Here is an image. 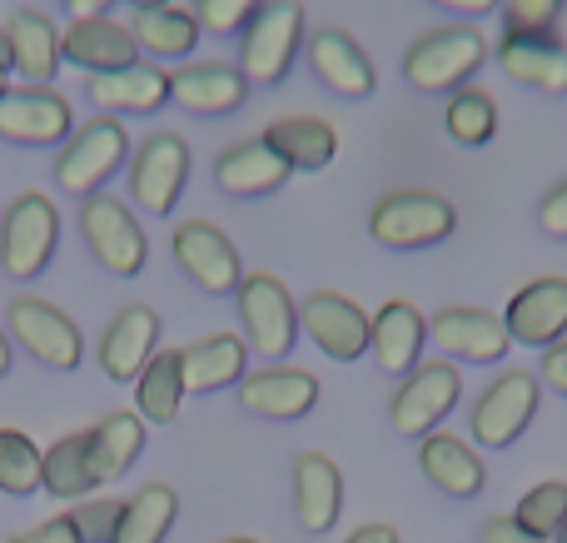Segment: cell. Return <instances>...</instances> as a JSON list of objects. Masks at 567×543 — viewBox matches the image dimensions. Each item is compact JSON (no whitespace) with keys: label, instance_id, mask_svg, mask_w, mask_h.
Here are the masks:
<instances>
[{"label":"cell","instance_id":"51","mask_svg":"<svg viewBox=\"0 0 567 543\" xmlns=\"http://www.w3.org/2000/svg\"><path fill=\"white\" fill-rule=\"evenodd\" d=\"M130 6H135V10H165L169 0H130Z\"/></svg>","mask_w":567,"mask_h":543},{"label":"cell","instance_id":"46","mask_svg":"<svg viewBox=\"0 0 567 543\" xmlns=\"http://www.w3.org/2000/svg\"><path fill=\"white\" fill-rule=\"evenodd\" d=\"M343 543H399V529L393 524H363V529H353Z\"/></svg>","mask_w":567,"mask_h":543},{"label":"cell","instance_id":"32","mask_svg":"<svg viewBox=\"0 0 567 543\" xmlns=\"http://www.w3.org/2000/svg\"><path fill=\"white\" fill-rule=\"evenodd\" d=\"M185 369H179V349H165L145 365V375L135 379V414L145 424H175L179 404H185Z\"/></svg>","mask_w":567,"mask_h":543},{"label":"cell","instance_id":"13","mask_svg":"<svg viewBox=\"0 0 567 543\" xmlns=\"http://www.w3.org/2000/svg\"><path fill=\"white\" fill-rule=\"evenodd\" d=\"M189 175V150L179 135H150L135 155V170H130V195H135L140 209L150 215H169L185 189Z\"/></svg>","mask_w":567,"mask_h":543},{"label":"cell","instance_id":"24","mask_svg":"<svg viewBox=\"0 0 567 543\" xmlns=\"http://www.w3.org/2000/svg\"><path fill=\"white\" fill-rule=\"evenodd\" d=\"M309 65L333 95H349V100H369L373 95V60L363 55V45L343 30H319L309 40Z\"/></svg>","mask_w":567,"mask_h":543},{"label":"cell","instance_id":"53","mask_svg":"<svg viewBox=\"0 0 567 543\" xmlns=\"http://www.w3.org/2000/svg\"><path fill=\"white\" fill-rule=\"evenodd\" d=\"M225 543H259V539H225Z\"/></svg>","mask_w":567,"mask_h":543},{"label":"cell","instance_id":"29","mask_svg":"<svg viewBox=\"0 0 567 543\" xmlns=\"http://www.w3.org/2000/svg\"><path fill=\"white\" fill-rule=\"evenodd\" d=\"M90 95L100 110H115V115H150L169 100V75L155 65H130L115 75H95Z\"/></svg>","mask_w":567,"mask_h":543},{"label":"cell","instance_id":"44","mask_svg":"<svg viewBox=\"0 0 567 543\" xmlns=\"http://www.w3.org/2000/svg\"><path fill=\"white\" fill-rule=\"evenodd\" d=\"M478 543H548V539L528 534V529H523V524H518V519H513V514H503V519H488V524H483Z\"/></svg>","mask_w":567,"mask_h":543},{"label":"cell","instance_id":"23","mask_svg":"<svg viewBox=\"0 0 567 543\" xmlns=\"http://www.w3.org/2000/svg\"><path fill=\"white\" fill-rule=\"evenodd\" d=\"M239 399L265 419H303L319 404V379L309 369H259L239 379Z\"/></svg>","mask_w":567,"mask_h":543},{"label":"cell","instance_id":"26","mask_svg":"<svg viewBox=\"0 0 567 543\" xmlns=\"http://www.w3.org/2000/svg\"><path fill=\"white\" fill-rule=\"evenodd\" d=\"M293 509H299V524L313 529V534H329L339 524L343 474L329 454H299V464H293Z\"/></svg>","mask_w":567,"mask_h":543},{"label":"cell","instance_id":"48","mask_svg":"<svg viewBox=\"0 0 567 543\" xmlns=\"http://www.w3.org/2000/svg\"><path fill=\"white\" fill-rule=\"evenodd\" d=\"M433 6H443V10H463V16H488L498 0H433Z\"/></svg>","mask_w":567,"mask_h":543},{"label":"cell","instance_id":"52","mask_svg":"<svg viewBox=\"0 0 567 543\" xmlns=\"http://www.w3.org/2000/svg\"><path fill=\"white\" fill-rule=\"evenodd\" d=\"M553 543H567V524L558 529V534H553Z\"/></svg>","mask_w":567,"mask_h":543},{"label":"cell","instance_id":"41","mask_svg":"<svg viewBox=\"0 0 567 543\" xmlns=\"http://www.w3.org/2000/svg\"><path fill=\"white\" fill-rule=\"evenodd\" d=\"M503 10H508V30H528V35H543V30H553V20H558L563 0H503Z\"/></svg>","mask_w":567,"mask_h":543},{"label":"cell","instance_id":"49","mask_svg":"<svg viewBox=\"0 0 567 543\" xmlns=\"http://www.w3.org/2000/svg\"><path fill=\"white\" fill-rule=\"evenodd\" d=\"M0 70H10V30L0 25Z\"/></svg>","mask_w":567,"mask_h":543},{"label":"cell","instance_id":"34","mask_svg":"<svg viewBox=\"0 0 567 543\" xmlns=\"http://www.w3.org/2000/svg\"><path fill=\"white\" fill-rule=\"evenodd\" d=\"M179 514V494L169 484H145L120 514L115 543H165Z\"/></svg>","mask_w":567,"mask_h":543},{"label":"cell","instance_id":"27","mask_svg":"<svg viewBox=\"0 0 567 543\" xmlns=\"http://www.w3.org/2000/svg\"><path fill=\"white\" fill-rule=\"evenodd\" d=\"M289 160L275 155V150L265 145V140H249V145H235L219 155L215 165V180L225 195L235 199H255V195H275V189L289 185Z\"/></svg>","mask_w":567,"mask_h":543},{"label":"cell","instance_id":"5","mask_svg":"<svg viewBox=\"0 0 567 543\" xmlns=\"http://www.w3.org/2000/svg\"><path fill=\"white\" fill-rule=\"evenodd\" d=\"M303 40V6L299 0H275L265 6L245 30V55H239V70H245L249 85H279L289 75L293 55H299Z\"/></svg>","mask_w":567,"mask_h":543},{"label":"cell","instance_id":"31","mask_svg":"<svg viewBox=\"0 0 567 543\" xmlns=\"http://www.w3.org/2000/svg\"><path fill=\"white\" fill-rule=\"evenodd\" d=\"M259 140H265L275 155L289 160V170H323L333 155H339V135H333V125L329 120H313V115L275 120Z\"/></svg>","mask_w":567,"mask_h":543},{"label":"cell","instance_id":"11","mask_svg":"<svg viewBox=\"0 0 567 543\" xmlns=\"http://www.w3.org/2000/svg\"><path fill=\"white\" fill-rule=\"evenodd\" d=\"M299 329H309L313 345L329 359H339V365L363 359V349H369V339H373V319L363 315L353 299L329 295V289H319V295H309L299 305Z\"/></svg>","mask_w":567,"mask_h":543},{"label":"cell","instance_id":"14","mask_svg":"<svg viewBox=\"0 0 567 543\" xmlns=\"http://www.w3.org/2000/svg\"><path fill=\"white\" fill-rule=\"evenodd\" d=\"M75 135L70 100L55 90H6L0 95V140L10 145H55Z\"/></svg>","mask_w":567,"mask_h":543},{"label":"cell","instance_id":"37","mask_svg":"<svg viewBox=\"0 0 567 543\" xmlns=\"http://www.w3.org/2000/svg\"><path fill=\"white\" fill-rule=\"evenodd\" d=\"M443 120H449V135L458 145H488L498 135V105L483 90H458L449 100V110H443Z\"/></svg>","mask_w":567,"mask_h":543},{"label":"cell","instance_id":"9","mask_svg":"<svg viewBox=\"0 0 567 543\" xmlns=\"http://www.w3.org/2000/svg\"><path fill=\"white\" fill-rule=\"evenodd\" d=\"M80 235H85L90 255L110 269V275H140L145 269V229L140 219L125 209V199L110 195H90L85 209H80Z\"/></svg>","mask_w":567,"mask_h":543},{"label":"cell","instance_id":"2","mask_svg":"<svg viewBox=\"0 0 567 543\" xmlns=\"http://www.w3.org/2000/svg\"><path fill=\"white\" fill-rule=\"evenodd\" d=\"M483 60H488V40L473 25H449V30L423 35L419 45L403 55V75H409V85L443 95V90L468 85L483 70Z\"/></svg>","mask_w":567,"mask_h":543},{"label":"cell","instance_id":"16","mask_svg":"<svg viewBox=\"0 0 567 543\" xmlns=\"http://www.w3.org/2000/svg\"><path fill=\"white\" fill-rule=\"evenodd\" d=\"M159 345V315L150 305H125L115 319H110L105 339H100V369L115 385H130V379L145 375V365L155 359Z\"/></svg>","mask_w":567,"mask_h":543},{"label":"cell","instance_id":"3","mask_svg":"<svg viewBox=\"0 0 567 543\" xmlns=\"http://www.w3.org/2000/svg\"><path fill=\"white\" fill-rule=\"evenodd\" d=\"M125 155H130V135L115 115L85 120V125L65 140V150H60L55 180L65 195L90 199V195H100V185H105L120 165H125Z\"/></svg>","mask_w":567,"mask_h":543},{"label":"cell","instance_id":"4","mask_svg":"<svg viewBox=\"0 0 567 543\" xmlns=\"http://www.w3.org/2000/svg\"><path fill=\"white\" fill-rule=\"evenodd\" d=\"M55 239H60L55 199L35 195V189L16 195L6 219H0V269L10 279H35L55 255Z\"/></svg>","mask_w":567,"mask_h":543},{"label":"cell","instance_id":"54","mask_svg":"<svg viewBox=\"0 0 567 543\" xmlns=\"http://www.w3.org/2000/svg\"><path fill=\"white\" fill-rule=\"evenodd\" d=\"M0 95H6V70H0Z\"/></svg>","mask_w":567,"mask_h":543},{"label":"cell","instance_id":"33","mask_svg":"<svg viewBox=\"0 0 567 543\" xmlns=\"http://www.w3.org/2000/svg\"><path fill=\"white\" fill-rule=\"evenodd\" d=\"M140 50L159 60H185L199 40V20L195 10H179V6H165V10H140V20L130 25Z\"/></svg>","mask_w":567,"mask_h":543},{"label":"cell","instance_id":"42","mask_svg":"<svg viewBox=\"0 0 567 543\" xmlns=\"http://www.w3.org/2000/svg\"><path fill=\"white\" fill-rule=\"evenodd\" d=\"M538 225L548 229L553 239H567V180H563V185H553L548 195H543V205H538Z\"/></svg>","mask_w":567,"mask_h":543},{"label":"cell","instance_id":"25","mask_svg":"<svg viewBox=\"0 0 567 543\" xmlns=\"http://www.w3.org/2000/svg\"><path fill=\"white\" fill-rule=\"evenodd\" d=\"M423 339H429V319L409 305V299H389V305L373 315V359H379L383 375H403V369H419L423 355Z\"/></svg>","mask_w":567,"mask_h":543},{"label":"cell","instance_id":"19","mask_svg":"<svg viewBox=\"0 0 567 543\" xmlns=\"http://www.w3.org/2000/svg\"><path fill=\"white\" fill-rule=\"evenodd\" d=\"M498 65L508 70L513 80H523V85L563 95L567 90V40H558L553 30H543V35L508 30L503 45H498Z\"/></svg>","mask_w":567,"mask_h":543},{"label":"cell","instance_id":"22","mask_svg":"<svg viewBox=\"0 0 567 543\" xmlns=\"http://www.w3.org/2000/svg\"><path fill=\"white\" fill-rule=\"evenodd\" d=\"M249 95V80L239 65H185L169 75V100L189 115H229Z\"/></svg>","mask_w":567,"mask_h":543},{"label":"cell","instance_id":"12","mask_svg":"<svg viewBox=\"0 0 567 543\" xmlns=\"http://www.w3.org/2000/svg\"><path fill=\"white\" fill-rule=\"evenodd\" d=\"M503 325H508L513 345H533V349H553L567 339V279L548 275L523 285L518 295L503 309Z\"/></svg>","mask_w":567,"mask_h":543},{"label":"cell","instance_id":"7","mask_svg":"<svg viewBox=\"0 0 567 543\" xmlns=\"http://www.w3.org/2000/svg\"><path fill=\"white\" fill-rule=\"evenodd\" d=\"M458 395H463L458 369L443 365V359H433V365H419L399 385V395H393V404H389L393 409L389 419L403 439H429L433 429L458 409Z\"/></svg>","mask_w":567,"mask_h":543},{"label":"cell","instance_id":"36","mask_svg":"<svg viewBox=\"0 0 567 543\" xmlns=\"http://www.w3.org/2000/svg\"><path fill=\"white\" fill-rule=\"evenodd\" d=\"M45 489V454L35 449V439L20 429H0V494H35Z\"/></svg>","mask_w":567,"mask_h":543},{"label":"cell","instance_id":"45","mask_svg":"<svg viewBox=\"0 0 567 543\" xmlns=\"http://www.w3.org/2000/svg\"><path fill=\"white\" fill-rule=\"evenodd\" d=\"M543 385H553L558 395H567V339L553 349H543Z\"/></svg>","mask_w":567,"mask_h":543},{"label":"cell","instance_id":"17","mask_svg":"<svg viewBox=\"0 0 567 543\" xmlns=\"http://www.w3.org/2000/svg\"><path fill=\"white\" fill-rule=\"evenodd\" d=\"M429 335L443 355L468 359V365H498V359L513 349L508 325H503L498 315H488V309H468V305L443 309V315L429 325Z\"/></svg>","mask_w":567,"mask_h":543},{"label":"cell","instance_id":"8","mask_svg":"<svg viewBox=\"0 0 567 543\" xmlns=\"http://www.w3.org/2000/svg\"><path fill=\"white\" fill-rule=\"evenodd\" d=\"M538 395H543V385L528 369L498 375L478 395V404H473V439H478L483 449H508L513 439L533 424V414H538Z\"/></svg>","mask_w":567,"mask_h":543},{"label":"cell","instance_id":"35","mask_svg":"<svg viewBox=\"0 0 567 543\" xmlns=\"http://www.w3.org/2000/svg\"><path fill=\"white\" fill-rule=\"evenodd\" d=\"M85 489H100L95 469H90V434H65L45 449V494L85 499Z\"/></svg>","mask_w":567,"mask_h":543},{"label":"cell","instance_id":"15","mask_svg":"<svg viewBox=\"0 0 567 543\" xmlns=\"http://www.w3.org/2000/svg\"><path fill=\"white\" fill-rule=\"evenodd\" d=\"M175 259L205 295L239 289V249L229 245L225 229L205 225V219H189V225L175 229Z\"/></svg>","mask_w":567,"mask_h":543},{"label":"cell","instance_id":"21","mask_svg":"<svg viewBox=\"0 0 567 543\" xmlns=\"http://www.w3.org/2000/svg\"><path fill=\"white\" fill-rule=\"evenodd\" d=\"M419 464H423V479H429L433 489H443L449 499H473L488 484L483 454L458 434H439V429H433L419 449Z\"/></svg>","mask_w":567,"mask_h":543},{"label":"cell","instance_id":"38","mask_svg":"<svg viewBox=\"0 0 567 543\" xmlns=\"http://www.w3.org/2000/svg\"><path fill=\"white\" fill-rule=\"evenodd\" d=\"M513 519H518L528 534H538V539L553 543V534L567 524V484H563V479H543L538 489H528V494L518 499Z\"/></svg>","mask_w":567,"mask_h":543},{"label":"cell","instance_id":"40","mask_svg":"<svg viewBox=\"0 0 567 543\" xmlns=\"http://www.w3.org/2000/svg\"><path fill=\"white\" fill-rule=\"evenodd\" d=\"M265 10V0H195V20L209 35H239Z\"/></svg>","mask_w":567,"mask_h":543},{"label":"cell","instance_id":"50","mask_svg":"<svg viewBox=\"0 0 567 543\" xmlns=\"http://www.w3.org/2000/svg\"><path fill=\"white\" fill-rule=\"evenodd\" d=\"M0 375H10V339H6V329H0Z\"/></svg>","mask_w":567,"mask_h":543},{"label":"cell","instance_id":"20","mask_svg":"<svg viewBox=\"0 0 567 543\" xmlns=\"http://www.w3.org/2000/svg\"><path fill=\"white\" fill-rule=\"evenodd\" d=\"M10 70H16L20 80H25L30 90L50 85V75L60 70V30L55 20L45 16V10L35 6H20L16 16H10Z\"/></svg>","mask_w":567,"mask_h":543},{"label":"cell","instance_id":"10","mask_svg":"<svg viewBox=\"0 0 567 543\" xmlns=\"http://www.w3.org/2000/svg\"><path fill=\"white\" fill-rule=\"evenodd\" d=\"M6 325H10V335L25 345V355L35 359V365H45V369H75L80 355H85L80 329L70 325L55 305H45V299H35V295L10 299Z\"/></svg>","mask_w":567,"mask_h":543},{"label":"cell","instance_id":"39","mask_svg":"<svg viewBox=\"0 0 567 543\" xmlns=\"http://www.w3.org/2000/svg\"><path fill=\"white\" fill-rule=\"evenodd\" d=\"M120 514H125L120 499H80V504L70 509V524H75L80 543H115Z\"/></svg>","mask_w":567,"mask_h":543},{"label":"cell","instance_id":"30","mask_svg":"<svg viewBox=\"0 0 567 543\" xmlns=\"http://www.w3.org/2000/svg\"><path fill=\"white\" fill-rule=\"evenodd\" d=\"M145 449V419L135 409H120V414H105L95 429H90V469H95V484H110L120 479Z\"/></svg>","mask_w":567,"mask_h":543},{"label":"cell","instance_id":"18","mask_svg":"<svg viewBox=\"0 0 567 543\" xmlns=\"http://www.w3.org/2000/svg\"><path fill=\"white\" fill-rule=\"evenodd\" d=\"M60 55L70 65L90 70V75H115V70H130L140 65V45L125 25L115 20H75L70 30H60Z\"/></svg>","mask_w":567,"mask_h":543},{"label":"cell","instance_id":"28","mask_svg":"<svg viewBox=\"0 0 567 543\" xmlns=\"http://www.w3.org/2000/svg\"><path fill=\"white\" fill-rule=\"evenodd\" d=\"M245 365H249V349L239 335H209V339H195L189 349H179L185 389H195V395H215V389L239 385Z\"/></svg>","mask_w":567,"mask_h":543},{"label":"cell","instance_id":"6","mask_svg":"<svg viewBox=\"0 0 567 543\" xmlns=\"http://www.w3.org/2000/svg\"><path fill=\"white\" fill-rule=\"evenodd\" d=\"M239 325L245 345L265 359H284L299 339V305L275 275H245L239 279Z\"/></svg>","mask_w":567,"mask_h":543},{"label":"cell","instance_id":"47","mask_svg":"<svg viewBox=\"0 0 567 543\" xmlns=\"http://www.w3.org/2000/svg\"><path fill=\"white\" fill-rule=\"evenodd\" d=\"M110 6H115V0H65V10H70L75 20H100Z\"/></svg>","mask_w":567,"mask_h":543},{"label":"cell","instance_id":"1","mask_svg":"<svg viewBox=\"0 0 567 543\" xmlns=\"http://www.w3.org/2000/svg\"><path fill=\"white\" fill-rule=\"evenodd\" d=\"M453 225H458V209L443 195H429V189H393L369 215V235L383 249H429L449 239Z\"/></svg>","mask_w":567,"mask_h":543},{"label":"cell","instance_id":"43","mask_svg":"<svg viewBox=\"0 0 567 543\" xmlns=\"http://www.w3.org/2000/svg\"><path fill=\"white\" fill-rule=\"evenodd\" d=\"M6 543H80V534H75V524H70V514H60V519H45V524H35V529H20V534L6 539Z\"/></svg>","mask_w":567,"mask_h":543}]
</instances>
